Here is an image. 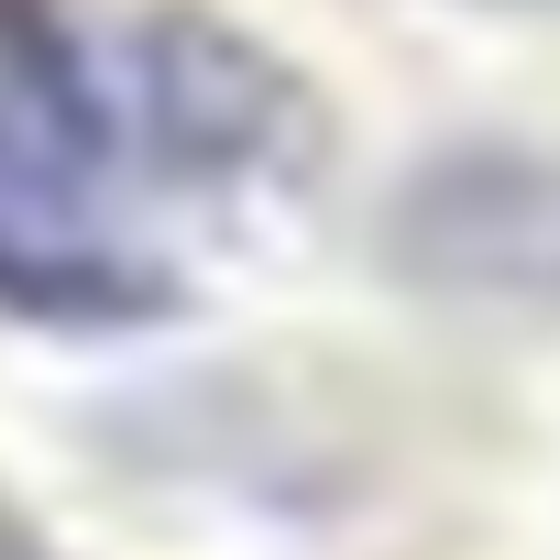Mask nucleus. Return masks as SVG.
<instances>
[{
    "label": "nucleus",
    "mask_w": 560,
    "mask_h": 560,
    "mask_svg": "<svg viewBox=\"0 0 560 560\" xmlns=\"http://www.w3.org/2000/svg\"><path fill=\"white\" fill-rule=\"evenodd\" d=\"M132 132V154L165 187L198 198H253V187H308L330 154V110L319 89L275 56L253 23L209 12V0H154L121 34V89H110V143Z\"/></svg>",
    "instance_id": "f257e3e1"
},
{
    "label": "nucleus",
    "mask_w": 560,
    "mask_h": 560,
    "mask_svg": "<svg viewBox=\"0 0 560 560\" xmlns=\"http://www.w3.org/2000/svg\"><path fill=\"white\" fill-rule=\"evenodd\" d=\"M176 308V264L110 231L100 209V154L56 143L34 110L0 100V319L45 341H132Z\"/></svg>",
    "instance_id": "f03ea898"
},
{
    "label": "nucleus",
    "mask_w": 560,
    "mask_h": 560,
    "mask_svg": "<svg viewBox=\"0 0 560 560\" xmlns=\"http://www.w3.org/2000/svg\"><path fill=\"white\" fill-rule=\"evenodd\" d=\"M385 253L407 287L560 319V154H538V143L429 154L385 209Z\"/></svg>",
    "instance_id": "7ed1b4c3"
}]
</instances>
